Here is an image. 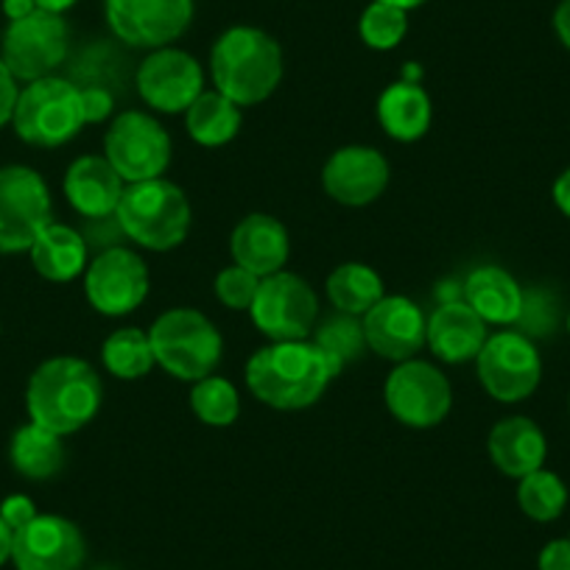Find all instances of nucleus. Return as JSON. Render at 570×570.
<instances>
[{
  "instance_id": "1",
  "label": "nucleus",
  "mask_w": 570,
  "mask_h": 570,
  "mask_svg": "<svg viewBox=\"0 0 570 570\" xmlns=\"http://www.w3.org/2000/svg\"><path fill=\"white\" fill-rule=\"evenodd\" d=\"M342 361L320 344L274 342L257 350L246 364V386L261 403L279 411H299L325 394L333 377L342 375Z\"/></svg>"
},
{
  "instance_id": "2",
  "label": "nucleus",
  "mask_w": 570,
  "mask_h": 570,
  "mask_svg": "<svg viewBox=\"0 0 570 570\" xmlns=\"http://www.w3.org/2000/svg\"><path fill=\"white\" fill-rule=\"evenodd\" d=\"M101 400L104 386L98 372L73 355L48 358L37 366L26 389L31 422L59 436L76 434L96 420Z\"/></svg>"
},
{
  "instance_id": "3",
  "label": "nucleus",
  "mask_w": 570,
  "mask_h": 570,
  "mask_svg": "<svg viewBox=\"0 0 570 570\" xmlns=\"http://www.w3.org/2000/svg\"><path fill=\"white\" fill-rule=\"evenodd\" d=\"M213 85L238 107L261 104L283 79V51L277 40L255 26H233L210 51Z\"/></svg>"
},
{
  "instance_id": "4",
  "label": "nucleus",
  "mask_w": 570,
  "mask_h": 570,
  "mask_svg": "<svg viewBox=\"0 0 570 570\" xmlns=\"http://www.w3.org/2000/svg\"><path fill=\"white\" fill-rule=\"evenodd\" d=\"M115 216L126 238L151 252H168L183 244L194 222L185 190L163 177L129 185Z\"/></svg>"
},
{
  "instance_id": "5",
  "label": "nucleus",
  "mask_w": 570,
  "mask_h": 570,
  "mask_svg": "<svg viewBox=\"0 0 570 570\" xmlns=\"http://www.w3.org/2000/svg\"><path fill=\"white\" fill-rule=\"evenodd\" d=\"M149 338L157 364L188 383L213 375L224 353L218 327L194 308H171L157 316Z\"/></svg>"
},
{
  "instance_id": "6",
  "label": "nucleus",
  "mask_w": 570,
  "mask_h": 570,
  "mask_svg": "<svg viewBox=\"0 0 570 570\" xmlns=\"http://www.w3.org/2000/svg\"><path fill=\"white\" fill-rule=\"evenodd\" d=\"M12 124L20 140H26L29 146H40V149L65 146L85 126L81 87L68 79H59V76L31 81L26 85V90H20Z\"/></svg>"
},
{
  "instance_id": "7",
  "label": "nucleus",
  "mask_w": 570,
  "mask_h": 570,
  "mask_svg": "<svg viewBox=\"0 0 570 570\" xmlns=\"http://www.w3.org/2000/svg\"><path fill=\"white\" fill-rule=\"evenodd\" d=\"M107 160L129 185L160 179L171 163V137L151 115L120 112L104 137Z\"/></svg>"
},
{
  "instance_id": "8",
  "label": "nucleus",
  "mask_w": 570,
  "mask_h": 570,
  "mask_svg": "<svg viewBox=\"0 0 570 570\" xmlns=\"http://www.w3.org/2000/svg\"><path fill=\"white\" fill-rule=\"evenodd\" d=\"M51 216V194L35 168H0V255L29 252Z\"/></svg>"
},
{
  "instance_id": "9",
  "label": "nucleus",
  "mask_w": 570,
  "mask_h": 570,
  "mask_svg": "<svg viewBox=\"0 0 570 570\" xmlns=\"http://www.w3.org/2000/svg\"><path fill=\"white\" fill-rule=\"evenodd\" d=\"M249 314L257 331L272 342H303L314 331L320 299L303 277L277 272L261 279Z\"/></svg>"
},
{
  "instance_id": "10",
  "label": "nucleus",
  "mask_w": 570,
  "mask_h": 570,
  "mask_svg": "<svg viewBox=\"0 0 570 570\" xmlns=\"http://www.w3.org/2000/svg\"><path fill=\"white\" fill-rule=\"evenodd\" d=\"M70 31L62 14L31 12L29 18L12 20L0 40V59L7 62L14 79L37 81L51 76L68 57Z\"/></svg>"
},
{
  "instance_id": "11",
  "label": "nucleus",
  "mask_w": 570,
  "mask_h": 570,
  "mask_svg": "<svg viewBox=\"0 0 570 570\" xmlns=\"http://www.w3.org/2000/svg\"><path fill=\"white\" fill-rule=\"evenodd\" d=\"M479 381L498 403H520L531 397L542 377V361L529 336L503 331L487 338L479 358Z\"/></svg>"
},
{
  "instance_id": "12",
  "label": "nucleus",
  "mask_w": 570,
  "mask_h": 570,
  "mask_svg": "<svg viewBox=\"0 0 570 570\" xmlns=\"http://www.w3.org/2000/svg\"><path fill=\"white\" fill-rule=\"evenodd\" d=\"M389 411L409 428H434L448 416L453 392L448 377L428 361H403L383 386Z\"/></svg>"
},
{
  "instance_id": "13",
  "label": "nucleus",
  "mask_w": 570,
  "mask_h": 570,
  "mask_svg": "<svg viewBox=\"0 0 570 570\" xmlns=\"http://www.w3.org/2000/svg\"><path fill=\"white\" fill-rule=\"evenodd\" d=\"M112 35L131 48H168L188 31L194 0H104Z\"/></svg>"
},
{
  "instance_id": "14",
  "label": "nucleus",
  "mask_w": 570,
  "mask_h": 570,
  "mask_svg": "<svg viewBox=\"0 0 570 570\" xmlns=\"http://www.w3.org/2000/svg\"><path fill=\"white\" fill-rule=\"evenodd\" d=\"M85 294L98 314L126 316L149 297V268L126 246L104 249L87 266Z\"/></svg>"
},
{
  "instance_id": "15",
  "label": "nucleus",
  "mask_w": 570,
  "mask_h": 570,
  "mask_svg": "<svg viewBox=\"0 0 570 570\" xmlns=\"http://www.w3.org/2000/svg\"><path fill=\"white\" fill-rule=\"evenodd\" d=\"M137 90L157 112H188L205 92V73L190 53L171 46L157 48L137 68Z\"/></svg>"
},
{
  "instance_id": "16",
  "label": "nucleus",
  "mask_w": 570,
  "mask_h": 570,
  "mask_svg": "<svg viewBox=\"0 0 570 570\" xmlns=\"http://www.w3.org/2000/svg\"><path fill=\"white\" fill-rule=\"evenodd\" d=\"M85 557L79 525L59 514H37L29 525L14 531L12 559L18 570H79Z\"/></svg>"
},
{
  "instance_id": "17",
  "label": "nucleus",
  "mask_w": 570,
  "mask_h": 570,
  "mask_svg": "<svg viewBox=\"0 0 570 570\" xmlns=\"http://www.w3.org/2000/svg\"><path fill=\"white\" fill-rule=\"evenodd\" d=\"M366 347L381 358L403 364L422 350L428 336V322L409 297H383L375 308L364 314Z\"/></svg>"
},
{
  "instance_id": "18",
  "label": "nucleus",
  "mask_w": 570,
  "mask_h": 570,
  "mask_svg": "<svg viewBox=\"0 0 570 570\" xmlns=\"http://www.w3.org/2000/svg\"><path fill=\"white\" fill-rule=\"evenodd\" d=\"M322 185L338 205H372L389 185V163L370 146H344L325 163Z\"/></svg>"
},
{
  "instance_id": "19",
  "label": "nucleus",
  "mask_w": 570,
  "mask_h": 570,
  "mask_svg": "<svg viewBox=\"0 0 570 570\" xmlns=\"http://www.w3.org/2000/svg\"><path fill=\"white\" fill-rule=\"evenodd\" d=\"M229 252H233L235 266H244L246 272L263 279L268 274L283 272L288 252H292V240H288V229L279 218L252 213L233 229Z\"/></svg>"
},
{
  "instance_id": "20",
  "label": "nucleus",
  "mask_w": 570,
  "mask_h": 570,
  "mask_svg": "<svg viewBox=\"0 0 570 570\" xmlns=\"http://www.w3.org/2000/svg\"><path fill=\"white\" fill-rule=\"evenodd\" d=\"M487 322L464 299L442 303L428 320V347L448 364H468L479 358L487 344Z\"/></svg>"
},
{
  "instance_id": "21",
  "label": "nucleus",
  "mask_w": 570,
  "mask_h": 570,
  "mask_svg": "<svg viewBox=\"0 0 570 570\" xmlns=\"http://www.w3.org/2000/svg\"><path fill=\"white\" fill-rule=\"evenodd\" d=\"M124 190L126 183L109 166L107 157H79L65 174V196H68L70 207L85 218L115 216Z\"/></svg>"
},
{
  "instance_id": "22",
  "label": "nucleus",
  "mask_w": 570,
  "mask_h": 570,
  "mask_svg": "<svg viewBox=\"0 0 570 570\" xmlns=\"http://www.w3.org/2000/svg\"><path fill=\"white\" fill-rule=\"evenodd\" d=\"M487 448H490L492 464L509 479H523V475L540 470L548 451L546 434L529 416H507L498 422Z\"/></svg>"
},
{
  "instance_id": "23",
  "label": "nucleus",
  "mask_w": 570,
  "mask_h": 570,
  "mask_svg": "<svg viewBox=\"0 0 570 570\" xmlns=\"http://www.w3.org/2000/svg\"><path fill=\"white\" fill-rule=\"evenodd\" d=\"M464 303L487 325H514L523 314V292L518 279L501 266H479L464 279Z\"/></svg>"
},
{
  "instance_id": "24",
  "label": "nucleus",
  "mask_w": 570,
  "mask_h": 570,
  "mask_svg": "<svg viewBox=\"0 0 570 570\" xmlns=\"http://www.w3.org/2000/svg\"><path fill=\"white\" fill-rule=\"evenodd\" d=\"M31 263L51 283H70L87 266V244L79 229L51 222L31 244Z\"/></svg>"
},
{
  "instance_id": "25",
  "label": "nucleus",
  "mask_w": 570,
  "mask_h": 570,
  "mask_svg": "<svg viewBox=\"0 0 570 570\" xmlns=\"http://www.w3.org/2000/svg\"><path fill=\"white\" fill-rule=\"evenodd\" d=\"M377 120L394 140H420L431 126V98L414 81H394L377 101Z\"/></svg>"
},
{
  "instance_id": "26",
  "label": "nucleus",
  "mask_w": 570,
  "mask_h": 570,
  "mask_svg": "<svg viewBox=\"0 0 570 570\" xmlns=\"http://www.w3.org/2000/svg\"><path fill=\"white\" fill-rule=\"evenodd\" d=\"M9 459H12V468L23 479H53L65 468L62 436L48 431V428L37 425V422H29V425L14 431L12 445H9Z\"/></svg>"
},
{
  "instance_id": "27",
  "label": "nucleus",
  "mask_w": 570,
  "mask_h": 570,
  "mask_svg": "<svg viewBox=\"0 0 570 570\" xmlns=\"http://www.w3.org/2000/svg\"><path fill=\"white\" fill-rule=\"evenodd\" d=\"M185 126H188L190 140L216 149L240 131V107L218 90L202 92L185 112Z\"/></svg>"
},
{
  "instance_id": "28",
  "label": "nucleus",
  "mask_w": 570,
  "mask_h": 570,
  "mask_svg": "<svg viewBox=\"0 0 570 570\" xmlns=\"http://www.w3.org/2000/svg\"><path fill=\"white\" fill-rule=\"evenodd\" d=\"M325 288L338 314L350 316H364L383 299L381 274L364 263H342L336 272H331Z\"/></svg>"
},
{
  "instance_id": "29",
  "label": "nucleus",
  "mask_w": 570,
  "mask_h": 570,
  "mask_svg": "<svg viewBox=\"0 0 570 570\" xmlns=\"http://www.w3.org/2000/svg\"><path fill=\"white\" fill-rule=\"evenodd\" d=\"M101 361L109 375L120 377V381H137V377L149 375L151 366L157 364L149 333L140 331V327H120V331H115L104 342Z\"/></svg>"
},
{
  "instance_id": "30",
  "label": "nucleus",
  "mask_w": 570,
  "mask_h": 570,
  "mask_svg": "<svg viewBox=\"0 0 570 570\" xmlns=\"http://www.w3.org/2000/svg\"><path fill=\"white\" fill-rule=\"evenodd\" d=\"M190 409H194V414L199 416L205 425H233L240 414L238 389H235L227 377H202V381L194 383V392H190Z\"/></svg>"
},
{
  "instance_id": "31",
  "label": "nucleus",
  "mask_w": 570,
  "mask_h": 570,
  "mask_svg": "<svg viewBox=\"0 0 570 570\" xmlns=\"http://www.w3.org/2000/svg\"><path fill=\"white\" fill-rule=\"evenodd\" d=\"M518 503L531 520L548 523V520H557L562 514L564 503H568V490H564L559 475L540 468L520 479Z\"/></svg>"
},
{
  "instance_id": "32",
  "label": "nucleus",
  "mask_w": 570,
  "mask_h": 570,
  "mask_svg": "<svg viewBox=\"0 0 570 570\" xmlns=\"http://www.w3.org/2000/svg\"><path fill=\"white\" fill-rule=\"evenodd\" d=\"M358 29L366 46L375 48V51H392L403 42L405 31H409V12L381 3V0H372L361 14Z\"/></svg>"
},
{
  "instance_id": "33",
  "label": "nucleus",
  "mask_w": 570,
  "mask_h": 570,
  "mask_svg": "<svg viewBox=\"0 0 570 570\" xmlns=\"http://www.w3.org/2000/svg\"><path fill=\"white\" fill-rule=\"evenodd\" d=\"M314 344H320L325 353L342 361V366L350 364V361H358L366 350L364 322L350 314L331 316V320H325L316 327Z\"/></svg>"
},
{
  "instance_id": "34",
  "label": "nucleus",
  "mask_w": 570,
  "mask_h": 570,
  "mask_svg": "<svg viewBox=\"0 0 570 570\" xmlns=\"http://www.w3.org/2000/svg\"><path fill=\"white\" fill-rule=\"evenodd\" d=\"M261 277L246 272L244 266H227L216 277V297L227 305L229 311H249L255 303Z\"/></svg>"
},
{
  "instance_id": "35",
  "label": "nucleus",
  "mask_w": 570,
  "mask_h": 570,
  "mask_svg": "<svg viewBox=\"0 0 570 570\" xmlns=\"http://www.w3.org/2000/svg\"><path fill=\"white\" fill-rule=\"evenodd\" d=\"M0 518L12 531H20L37 518V507L29 495H9L0 503Z\"/></svg>"
},
{
  "instance_id": "36",
  "label": "nucleus",
  "mask_w": 570,
  "mask_h": 570,
  "mask_svg": "<svg viewBox=\"0 0 570 570\" xmlns=\"http://www.w3.org/2000/svg\"><path fill=\"white\" fill-rule=\"evenodd\" d=\"M112 92L104 90V87H85L81 90V115H85V124H101L112 112Z\"/></svg>"
},
{
  "instance_id": "37",
  "label": "nucleus",
  "mask_w": 570,
  "mask_h": 570,
  "mask_svg": "<svg viewBox=\"0 0 570 570\" xmlns=\"http://www.w3.org/2000/svg\"><path fill=\"white\" fill-rule=\"evenodd\" d=\"M18 79L7 68V62L0 59V126H7L12 120L14 107H18Z\"/></svg>"
},
{
  "instance_id": "38",
  "label": "nucleus",
  "mask_w": 570,
  "mask_h": 570,
  "mask_svg": "<svg viewBox=\"0 0 570 570\" xmlns=\"http://www.w3.org/2000/svg\"><path fill=\"white\" fill-rule=\"evenodd\" d=\"M540 570H570V540H551L540 553Z\"/></svg>"
},
{
  "instance_id": "39",
  "label": "nucleus",
  "mask_w": 570,
  "mask_h": 570,
  "mask_svg": "<svg viewBox=\"0 0 570 570\" xmlns=\"http://www.w3.org/2000/svg\"><path fill=\"white\" fill-rule=\"evenodd\" d=\"M553 29H557V37L562 40V46L570 51V0H562L553 12Z\"/></svg>"
},
{
  "instance_id": "40",
  "label": "nucleus",
  "mask_w": 570,
  "mask_h": 570,
  "mask_svg": "<svg viewBox=\"0 0 570 570\" xmlns=\"http://www.w3.org/2000/svg\"><path fill=\"white\" fill-rule=\"evenodd\" d=\"M553 202H557L559 210L570 218V168L559 174V179L553 183Z\"/></svg>"
},
{
  "instance_id": "41",
  "label": "nucleus",
  "mask_w": 570,
  "mask_h": 570,
  "mask_svg": "<svg viewBox=\"0 0 570 570\" xmlns=\"http://www.w3.org/2000/svg\"><path fill=\"white\" fill-rule=\"evenodd\" d=\"M31 12H37L35 0H3V14L9 18V23L29 18Z\"/></svg>"
},
{
  "instance_id": "42",
  "label": "nucleus",
  "mask_w": 570,
  "mask_h": 570,
  "mask_svg": "<svg viewBox=\"0 0 570 570\" xmlns=\"http://www.w3.org/2000/svg\"><path fill=\"white\" fill-rule=\"evenodd\" d=\"M12 546H14V531L3 523V518H0V564L7 562V559H12Z\"/></svg>"
},
{
  "instance_id": "43",
  "label": "nucleus",
  "mask_w": 570,
  "mask_h": 570,
  "mask_svg": "<svg viewBox=\"0 0 570 570\" xmlns=\"http://www.w3.org/2000/svg\"><path fill=\"white\" fill-rule=\"evenodd\" d=\"M37 9H42V12H51V14H65L70 7H76L79 0H35Z\"/></svg>"
},
{
  "instance_id": "44",
  "label": "nucleus",
  "mask_w": 570,
  "mask_h": 570,
  "mask_svg": "<svg viewBox=\"0 0 570 570\" xmlns=\"http://www.w3.org/2000/svg\"><path fill=\"white\" fill-rule=\"evenodd\" d=\"M381 3H389V7H397L403 12H411V9H420L425 0H381Z\"/></svg>"
},
{
  "instance_id": "45",
  "label": "nucleus",
  "mask_w": 570,
  "mask_h": 570,
  "mask_svg": "<svg viewBox=\"0 0 570 570\" xmlns=\"http://www.w3.org/2000/svg\"><path fill=\"white\" fill-rule=\"evenodd\" d=\"M568 333H570V314H568Z\"/></svg>"
}]
</instances>
